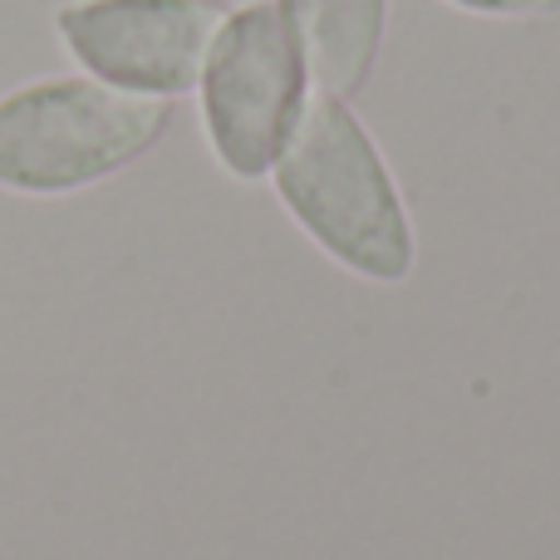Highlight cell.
Masks as SVG:
<instances>
[{
	"instance_id": "cell-1",
	"label": "cell",
	"mask_w": 560,
	"mask_h": 560,
	"mask_svg": "<svg viewBox=\"0 0 560 560\" xmlns=\"http://www.w3.org/2000/svg\"><path fill=\"white\" fill-rule=\"evenodd\" d=\"M276 192L300 226L339 266L374 280H404L413 266V226L369 128L345 98L310 94L280 148Z\"/></svg>"
},
{
	"instance_id": "cell-2",
	"label": "cell",
	"mask_w": 560,
	"mask_h": 560,
	"mask_svg": "<svg viewBox=\"0 0 560 560\" xmlns=\"http://www.w3.org/2000/svg\"><path fill=\"white\" fill-rule=\"evenodd\" d=\"M167 98L124 94L89 74L35 79L0 98V187L59 197L124 173L163 138Z\"/></svg>"
},
{
	"instance_id": "cell-3",
	"label": "cell",
	"mask_w": 560,
	"mask_h": 560,
	"mask_svg": "<svg viewBox=\"0 0 560 560\" xmlns=\"http://www.w3.org/2000/svg\"><path fill=\"white\" fill-rule=\"evenodd\" d=\"M197 89L217 163L242 183L271 173L310 98L305 65L276 0L226 10V25L217 30Z\"/></svg>"
},
{
	"instance_id": "cell-4",
	"label": "cell",
	"mask_w": 560,
	"mask_h": 560,
	"mask_svg": "<svg viewBox=\"0 0 560 560\" xmlns=\"http://www.w3.org/2000/svg\"><path fill=\"white\" fill-rule=\"evenodd\" d=\"M222 25V0H69L55 10L59 45L89 79L148 98L197 89Z\"/></svg>"
},
{
	"instance_id": "cell-5",
	"label": "cell",
	"mask_w": 560,
	"mask_h": 560,
	"mask_svg": "<svg viewBox=\"0 0 560 560\" xmlns=\"http://www.w3.org/2000/svg\"><path fill=\"white\" fill-rule=\"evenodd\" d=\"M315 94L349 98L374 74L388 0H276Z\"/></svg>"
},
{
	"instance_id": "cell-6",
	"label": "cell",
	"mask_w": 560,
	"mask_h": 560,
	"mask_svg": "<svg viewBox=\"0 0 560 560\" xmlns=\"http://www.w3.org/2000/svg\"><path fill=\"white\" fill-rule=\"evenodd\" d=\"M447 5L467 10V15H497V20H522V15H551L560 0H447Z\"/></svg>"
}]
</instances>
